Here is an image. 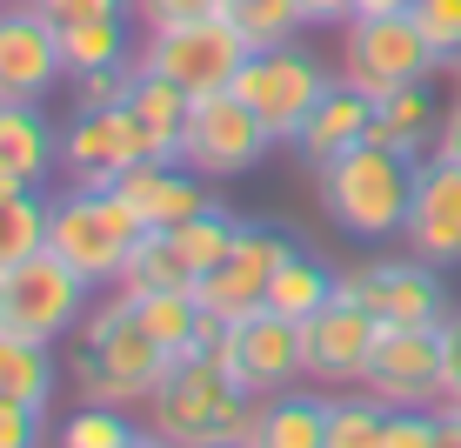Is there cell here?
<instances>
[{
  "label": "cell",
  "instance_id": "cell-22",
  "mask_svg": "<svg viewBox=\"0 0 461 448\" xmlns=\"http://www.w3.org/2000/svg\"><path fill=\"white\" fill-rule=\"evenodd\" d=\"M435 134H441V107H435V87H428V81L394 87V94H381V101H375L368 141H388V148H402V154H421Z\"/></svg>",
  "mask_w": 461,
  "mask_h": 448
},
{
  "label": "cell",
  "instance_id": "cell-9",
  "mask_svg": "<svg viewBox=\"0 0 461 448\" xmlns=\"http://www.w3.org/2000/svg\"><path fill=\"white\" fill-rule=\"evenodd\" d=\"M281 141L261 127V114L241 101L234 87H221V94H201L194 101V114H187V134H181V161L201 174V181H241V174H254L275 154Z\"/></svg>",
  "mask_w": 461,
  "mask_h": 448
},
{
  "label": "cell",
  "instance_id": "cell-23",
  "mask_svg": "<svg viewBox=\"0 0 461 448\" xmlns=\"http://www.w3.org/2000/svg\"><path fill=\"white\" fill-rule=\"evenodd\" d=\"M60 389V361L47 342H27V334L0 328V395H14V402H54Z\"/></svg>",
  "mask_w": 461,
  "mask_h": 448
},
{
  "label": "cell",
  "instance_id": "cell-39",
  "mask_svg": "<svg viewBox=\"0 0 461 448\" xmlns=\"http://www.w3.org/2000/svg\"><path fill=\"white\" fill-rule=\"evenodd\" d=\"M415 0H348V21H368V14H408Z\"/></svg>",
  "mask_w": 461,
  "mask_h": 448
},
{
  "label": "cell",
  "instance_id": "cell-10",
  "mask_svg": "<svg viewBox=\"0 0 461 448\" xmlns=\"http://www.w3.org/2000/svg\"><path fill=\"white\" fill-rule=\"evenodd\" d=\"M341 295H355L381 328H441V322L455 315L441 268L421 261V254H408V248H402V254H375V261L348 268V275H341Z\"/></svg>",
  "mask_w": 461,
  "mask_h": 448
},
{
  "label": "cell",
  "instance_id": "cell-37",
  "mask_svg": "<svg viewBox=\"0 0 461 448\" xmlns=\"http://www.w3.org/2000/svg\"><path fill=\"white\" fill-rule=\"evenodd\" d=\"M54 27H74V21H107V14H134V0H34Z\"/></svg>",
  "mask_w": 461,
  "mask_h": 448
},
{
  "label": "cell",
  "instance_id": "cell-36",
  "mask_svg": "<svg viewBox=\"0 0 461 448\" xmlns=\"http://www.w3.org/2000/svg\"><path fill=\"white\" fill-rule=\"evenodd\" d=\"M441 408L461 415V315L441 322Z\"/></svg>",
  "mask_w": 461,
  "mask_h": 448
},
{
  "label": "cell",
  "instance_id": "cell-14",
  "mask_svg": "<svg viewBox=\"0 0 461 448\" xmlns=\"http://www.w3.org/2000/svg\"><path fill=\"white\" fill-rule=\"evenodd\" d=\"M288 248L294 242L281 228H267V221H241L234 248L194 281V301L208 315H221V322H241L248 308H261V301H267V281H275V268H281V254H288Z\"/></svg>",
  "mask_w": 461,
  "mask_h": 448
},
{
  "label": "cell",
  "instance_id": "cell-8",
  "mask_svg": "<svg viewBox=\"0 0 461 448\" xmlns=\"http://www.w3.org/2000/svg\"><path fill=\"white\" fill-rule=\"evenodd\" d=\"M335 34H341V81H355L375 101L441 74V54L428 47L415 14H368V21H341Z\"/></svg>",
  "mask_w": 461,
  "mask_h": 448
},
{
  "label": "cell",
  "instance_id": "cell-15",
  "mask_svg": "<svg viewBox=\"0 0 461 448\" xmlns=\"http://www.w3.org/2000/svg\"><path fill=\"white\" fill-rule=\"evenodd\" d=\"M60 81H68L60 27L47 21L34 0L0 7V101H47Z\"/></svg>",
  "mask_w": 461,
  "mask_h": 448
},
{
  "label": "cell",
  "instance_id": "cell-1",
  "mask_svg": "<svg viewBox=\"0 0 461 448\" xmlns=\"http://www.w3.org/2000/svg\"><path fill=\"white\" fill-rule=\"evenodd\" d=\"M248 415H254V395L228 375V361L174 355V368L140 402V428H148V442H167V448H234L248 442Z\"/></svg>",
  "mask_w": 461,
  "mask_h": 448
},
{
  "label": "cell",
  "instance_id": "cell-33",
  "mask_svg": "<svg viewBox=\"0 0 461 448\" xmlns=\"http://www.w3.org/2000/svg\"><path fill=\"white\" fill-rule=\"evenodd\" d=\"M408 14H415V27L428 34V47L441 54V68H448L461 54V0H415Z\"/></svg>",
  "mask_w": 461,
  "mask_h": 448
},
{
  "label": "cell",
  "instance_id": "cell-4",
  "mask_svg": "<svg viewBox=\"0 0 461 448\" xmlns=\"http://www.w3.org/2000/svg\"><path fill=\"white\" fill-rule=\"evenodd\" d=\"M140 221L127 215V201L114 187H60L47 195V248L81 275L94 295L101 288H121V268L127 254L140 248Z\"/></svg>",
  "mask_w": 461,
  "mask_h": 448
},
{
  "label": "cell",
  "instance_id": "cell-40",
  "mask_svg": "<svg viewBox=\"0 0 461 448\" xmlns=\"http://www.w3.org/2000/svg\"><path fill=\"white\" fill-rule=\"evenodd\" d=\"M27 187H34V181H27V174H14L7 161H0V201H7V195H27Z\"/></svg>",
  "mask_w": 461,
  "mask_h": 448
},
{
  "label": "cell",
  "instance_id": "cell-32",
  "mask_svg": "<svg viewBox=\"0 0 461 448\" xmlns=\"http://www.w3.org/2000/svg\"><path fill=\"white\" fill-rule=\"evenodd\" d=\"M140 81V54L134 60H114V68H87V74H68L74 87V107H121Z\"/></svg>",
  "mask_w": 461,
  "mask_h": 448
},
{
  "label": "cell",
  "instance_id": "cell-12",
  "mask_svg": "<svg viewBox=\"0 0 461 448\" xmlns=\"http://www.w3.org/2000/svg\"><path fill=\"white\" fill-rule=\"evenodd\" d=\"M134 161H148V134H140L134 107H74L60 127V181L68 187H114Z\"/></svg>",
  "mask_w": 461,
  "mask_h": 448
},
{
  "label": "cell",
  "instance_id": "cell-2",
  "mask_svg": "<svg viewBox=\"0 0 461 448\" xmlns=\"http://www.w3.org/2000/svg\"><path fill=\"white\" fill-rule=\"evenodd\" d=\"M174 368V355L134 322V295L127 288H101L81 322V355H74V395L81 402H107V408H134L154 395Z\"/></svg>",
  "mask_w": 461,
  "mask_h": 448
},
{
  "label": "cell",
  "instance_id": "cell-18",
  "mask_svg": "<svg viewBox=\"0 0 461 448\" xmlns=\"http://www.w3.org/2000/svg\"><path fill=\"white\" fill-rule=\"evenodd\" d=\"M114 195L127 201V215L140 221V228H181V221H194V215H208V207L221 201L214 195V181H201L187 161H134L114 181Z\"/></svg>",
  "mask_w": 461,
  "mask_h": 448
},
{
  "label": "cell",
  "instance_id": "cell-42",
  "mask_svg": "<svg viewBox=\"0 0 461 448\" xmlns=\"http://www.w3.org/2000/svg\"><path fill=\"white\" fill-rule=\"evenodd\" d=\"M0 7H14V0H0Z\"/></svg>",
  "mask_w": 461,
  "mask_h": 448
},
{
  "label": "cell",
  "instance_id": "cell-6",
  "mask_svg": "<svg viewBox=\"0 0 461 448\" xmlns=\"http://www.w3.org/2000/svg\"><path fill=\"white\" fill-rule=\"evenodd\" d=\"M87 308H94V288L74 275L54 248L27 254V261H14L7 275H0V328L27 334V342L60 348L68 334H81Z\"/></svg>",
  "mask_w": 461,
  "mask_h": 448
},
{
  "label": "cell",
  "instance_id": "cell-35",
  "mask_svg": "<svg viewBox=\"0 0 461 448\" xmlns=\"http://www.w3.org/2000/svg\"><path fill=\"white\" fill-rule=\"evenodd\" d=\"M228 0H134L140 27H174V21H201V14H221Z\"/></svg>",
  "mask_w": 461,
  "mask_h": 448
},
{
  "label": "cell",
  "instance_id": "cell-13",
  "mask_svg": "<svg viewBox=\"0 0 461 448\" xmlns=\"http://www.w3.org/2000/svg\"><path fill=\"white\" fill-rule=\"evenodd\" d=\"M375 334H381V322L361 308L355 295L335 288V301H321V308L301 322V361H308V381H314V389H361L368 355H375Z\"/></svg>",
  "mask_w": 461,
  "mask_h": 448
},
{
  "label": "cell",
  "instance_id": "cell-38",
  "mask_svg": "<svg viewBox=\"0 0 461 448\" xmlns=\"http://www.w3.org/2000/svg\"><path fill=\"white\" fill-rule=\"evenodd\" d=\"M435 154H448V161H461V101H455V114H441V134H435Z\"/></svg>",
  "mask_w": 461,
  "mask_h": 448
},
{
  "label": "cell",
  "instance_id": "cell-27",
  "mask_svg": "<svg viewBox=\"0 0 461 448\" xmlns=\"http://www.w3.org/2000/svg\"><path fill=\"white\" fill-rule=\"evenodd\" d=\"M68 448H134L148 442V428L134 422V408H107V402H74V415H60L54 428Z\"/></svg>",
  "mask_w": 461,
  "mask_h": 448
},
{
  "label": "cell",
  "instance_id": "cell-26",
  "mask_svg": "<svg viewBox=\"0 0 461 448\" xmlns=\"http://www.w3.org/2000/svg\"><path fill=\"white\" fill-rule=\"evenodd\" d=\"M121 288L127 295H161V288H194V268H187V254L174 248V234H140V248L127 254L121 268Z\"/></svg>",
  "mask_w": 461,
  "mask_h": 448
},
{
  "label": "cell",
  "instance_id": "cell-28",
  "mask_svg": "<svg viewBox=\"0 0 461 448\" xmlns=\"http://www.w3.org/2000/svg\"><path fill=\"white\" fill-rule=\"evenodd\" d=\"M388 402L368 389H328V448H381Z\"/></svg>",
  "mask_w": 461,
  "mask_h": 448
},
{
  "label": "cell",
  "instance_id": "cell-31",
  "mask_svg": "<svg viewBox=\"0 0 461 448\" xmlns=\"http://www.w3.org/2000/svg\"><path fill=\"white\" fill-rule=\"evenodd\" d=\"M221 14L248 34V47H281V41H294L301 27H308L301 21V0H228Z\"/></svg>",
  "mask_w": 461,
  "mask_h": 448
},
{
  "label": "cell",
  "instance_id": "cell-21",
  "mask_svg": "<svg viewBox=\"0 0 461 448\" xmlns=\"http://www.w3.org/2000/svg\"><path fill=\"white\" fill-rule=\"evenodd\" d=\"M0 161L34 187L60 174V127L41 114V101H0Z\"/></svg>",
  "mask_w": 461,
  "mask_h": 448
},
{
  "label": "cell",
  "instance_id": "cell-16",
  "mask_svg": "<svg viewBox=\"0 0 461 448\" xmlns=\"http://www.w3.org/2000/svg\"><path fill=\"white\" fill-rule=\"evenodd\" d=\"M361 389L388 408H441V328H381Z\"/></svg>",
  "mask_w": 461,
  "mask_h": 448
},
{
  "label": "cell",
  "instance_id": "cell-24",
  "mask_svg": "<svg viewBox=\"0 0 461 448\" xmlns=\"http://www.w3.org/2000/svg\"><path fill=\"white\" fill-rule=\"evenodd\" d=\"M335 288H341V275L328 261H314L308 248H288V254H281V268H275V281H267V308L308 322L321 301H335Z\"/></svg>",
  "mask_w": 461,
  "mask_h": 448
},
{
  "label": "cell",
  "instance_id": "cell-17",
  "mask_svg": "<svg viewBox=\"0 0 461 448\" xmlns=\"http://www.w3.org/2000/svg\"><path fill=\"white\" fill-rule=\"evenodd\" d=\"M402 248L421 254V261H435V268L461 261V161L428 154L415 168V201H408Z\"/></svg>",
  "mask_w": 461,
  "mask_h": 448
},
{
  "label": "cell",
  "instance_id": "cell-34",
  "mask_svg": "<svg viewBox=\"0 0 461 448\" xmlns=\"http://www.w3.org/2000/svg\"><path fill=\"white\" fill-rule=\"evenodd\" d=\"M47 435V408L41 402H14L0 395V448H34Z\"/></svg>",
  "mask_w": 461,
  "mask_h": 448
},
{
  "label": "cell",
  "instance_id": "cell-5",
  "mask_svg": "<svg viewBox=\"0 0 461 448\" xmlns=\"http://www.w3.org/2000/svg\"><path fill=\"white\" fill-rule=\"evenodd\" d=\"M140 68L161 74V81L187 87L201 101V94H221L234 87V74H241V60L254 54L248 34L228 21V14H201V21H174V27H140Z\"/></svg>",
  "mask_w": 461,
  "mask_h": 448
},
{
  "label": "cell",
  "instance_id": "cell-11",
  "mask_svg": "<svg viewBox=\"0 0 461 448\" xmlns=\"http://www.w3.org/2000/svg\"><path fill=\"white\" fill-rule=\"evenodd\" d=\"M214 361H228V375L241 381L248 395H275V389H294L308 381V361H301V322L281 308H248L241 322L221 328V348Z\"/></svg>",
  "mask_w": 461,
  "mask_h": 448
},
{
  "label": "cell",
  "instance_id": "cell-29",
  "mask_svg": "<svg viewBox=\"0 0 461 448\" xmlns=\"http://www.w3.org/2000/svg\"><path fill=\"white\" fill-rule=\"evenodd\" d=\"M47 248V187H27V195H7L0 201V275L14 261Z\"/></svg>",
  "mask_w": 461,
  "mask_h": 448
},
{
  "label": "cell",
  "instance_id": "cell-30",
  "mask_svg": "<svg viewBox=\"0 0 461 448\" xmlns=\"http://www.w3.org/2000/svg\"><path fill=\"white\" fill-rule=\"evenodd\" d=\"M174 234V248L187 254V268H194V281L208 275V268L221 261V254L234 248V234H241V221H234V207L228 201H214L208 215H194V221H181V228H167Z\"/></svg>",
  "mask_w": 461,
  "mask_h": 448
},
{
  "label": "cell",
  "instance_id": "cell-7",
  "mask_svg": "<svg viewBox=\"0 0 461 448\" xmlns=\"http://www.w3.org/2000/svg\"><path fill=\"white\" fill-rule=\"evenodd\" d=\"M328 87H335V74H328L301 41L254 47V54L241 60V74H234V94H241L254 114H261V127L281 141V148H294L301 121L321 107V94H328Z\"/></svg>",
  "mask_w": 461,
  "mask_h": 448
},
{
  "label": "cell",
  "instance_id": "cell-3",
  "mask_svg": "<svg viewBox=\"0 0 461 448\" xmlns=\"http://www.w3.org/2000/svg\"><path fill=\"white\" fill-rule=\"evenodd\" d=\"M415 168H421L415 154L388 148V141H355L348 154L314 168L321 215L348 242H402L408 201H415Z\"/></svg>",
  "mask_w": 461,
  "mask_h": 448
},
{
  "label": "cell",
  "instance_id": "cell-20",
  "mask_svg": "<svg viewBox=\"0 0 461 448\" xmlns=\"http://www.w3.org/2000/svg\"><path fill=\"white\" fill-rule=\"evenodd\" d=\"M368 127H375V94H361L355 81H335L321 94V107L301 121L294 154L308 168H321V161H335V154H348L355 141H368Z\"/></svg>",
  "mask_w": 461,
  "mask_h": 448
},
{
  "label": "cell",
  "instance_id": "cell-19",
  "mask_svg": "<svg viewBox=\"0 0 461 448\" xmlns=\"http://www.w3.org/2000/svg\"><path fill=\"white\" fill-rule=\"evenodd\" d=\"M248 448H328V389L294 381V389L254 395Z\"/></svg>",
  "mask_w": 461,
  "mask_h": 448
},
{
  "label": "cell",
  "instance_id": "cell-41",
  "mask_svg": "<svg viewBox=\"0 0 461 448\" xmlns=\"http://www.w3.org/2000/svg\"><path fill=\"white\" fill-rule=\"evenodd\" d=\"M441 74H448V87H455V101H461V54H455V60H448Z\"/></svg>",
  "mask_w": 461,
  "mask_h": 448
},
{
  "label": "cell",
  "instance_id": "cell-25",
  "mask_svg": "<svg viewBox=\"0 0 461 448\" xmlns=\"http://www.w3.org/2000/svg\"><path fill=\"white\" fill-rule=\"evenodd\" d=\"M134 14H107V21H74L60 27V60L68 74H87V68H114V60H134Z\"/></svg>",
  "mask_w": 461,
  "mask_h": 448
}]
</instances>
